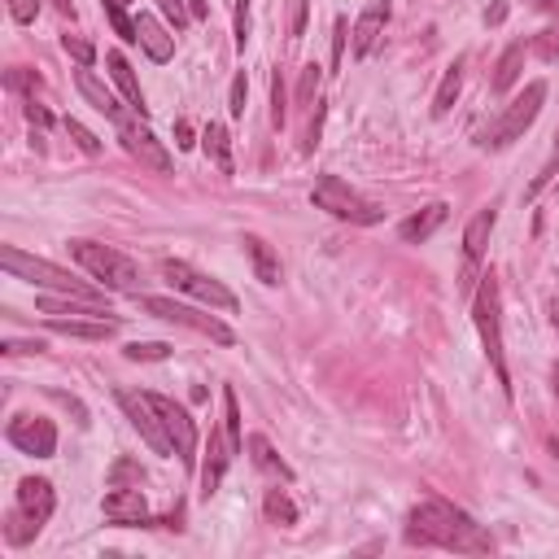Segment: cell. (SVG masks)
Listing matches in <instances>:
<instances>
[{
    "label": "cell",
    "instance_id": "1",
    "mask_svg": "<svg viewBox=\"0 0 559 559\" xmlns=\"http://www.w3.org/2000/svg\"><path fill=\"white\" fill-rule=\"evenodd\" d=\"M407 542L411 546H442V551H459V555H494L490 533H485L463 507L442 503V498H428V503L411 507Z\"/></svg>",
    "mask_w": 559,
    "mask_h": 559
},
{
    "label": "cell",
    "instance_id": "2",
    "mask_svg": "<svg viewBox=\"0 0 559 559\" xmlns=\"http://www.w3.org/2000/svg\"><path fill=\"white\" fill-rule=\"evenodd\" d=\"M0 267H5L9 276H18V280L35 284V289H49V293H62V297H83V302H97V306H105V293H97L92 284L75 280L70 271L53 267L49 258H35V254H22V249L5 245V249H0Z\"/></svg>",
    "mask_w": 559,
    "mask_h": 559
},
{
    "label": "cell",
    "instance_id": "3",
    "mask_svg": "<svg viewBox=\"0 0 559 559\" xmlns=\"http://www.w3.org/2000/svg\"><path fill=\"white\" fill-rule=\"evenodd\" d=\"M472 319H477L485 359H490L498 385L511 398V376H507V346H503V297H498V280L481 276L477 280V297H472Z\"/></svg>",
    "mask_w": 559,
    "mask_h": 559
},
{
    "label": "cell",
    "instance_id": "4",
    "mask_svg": "<svg viewBox=\"0 0 559 559\" xmlns=\"http://www.w3.org/2000/svg\"><path fill=\"white\" fill-rule=\"evenodd\" d=\"M70 258L88 271L92 280H101V289H114V293H140V263H132L127 254H118L110 245H97V241H70Z\"/></svg>",
    "mask_w": 559,
    "mask_h": 559
},
{
    "label": "cell",
    "instance_id": "5",
    "mask_svg": "<svg viewBox=\"0 0 559 559\" xmlns=\"http://www.w3.org/2000/svg\"><path fill=\"white\" fill-rule=\"evenodd\" d=\"M53 507H57V494H53V485L44 481V477L18 481L14 511H9V520H5V538H9V546H27L35 533L49 525Z\"/></svg>",
    "mask_w": 559,
    "mask_h": 559
},
{
    "label": "cell",
    "instance_id": "6",
    "mask_svg": "<svg viewBox=\"0 0 559 559\" xmlns=\"http://www.w3.org/2000/svg\"><path fill=\"white\" fill-rule=\"evenodd\" d=\"M542 101H546V83H542V79L525 83V92H520V97L511 101L490 127H485L477 145H481V149H507V145H516V140L533 127V118L542 114Z\"/></svg>",
    "mask_w": 559,
    "mask_h": 559
},
{
    "label": "cell",
    "instance_id": "7",
    "mask_svg": "<svg viewBox=\"0 0 559 559\" xmlns=\"http://www.w3.org/2000/svg\"><path fill=\"white\" fill-rule=\"evenodd\" d=\"M311 201L319 210H328L332 219H346V223H380L385 219V206H376V201H367L363 193H354V188L346 180H337V175H319Z\"/></svg>",
    "mask_w": 559,
    "mask_h": 559
},
{
    "label": "cell",
    "instance_id": "8",
    "mask_svg": "<svg viewBox=\"0 0 559 559\" xmlns=\"http://www.w3.org/2000/svg\"><path fill=\"white\" fill-rule=\"evenodd\" d=\"M136 302H140V311H149L153 319H166V324L193 328V332H201V337L219 341V346H232V341H236V332L223 324V319L201 315V311H193V306H184V302H171V297H140V293H136Z\"/></svg>",
    "mask_w": 559,
    "mask_h": 559
},
{
    "label": "cell",
    "instance_id": "9",
    "mask_svg": "<svg viewBox=\"0 0 559 559\" xmlns=\"http://www.w3.org/2000/svg\"><path fill=\"white\" fill-rule=\"evenodd\" d=\"M162 280L175 284V289L188 293V297H197V302L214 306V311H228V315L236 311V293H228L214 276H206V271L180 263V258H162Z\"/></svg>",
    "mask_w": 559,
    "mask_h": 559
},
{
    "label": "cell",
    "instance_id": "10",
    "mask_svg": "<svg viewBox=\"0 0 559 559\" xmlns=\"http://www.w3.org/2000/svg\"><path fill=\"white\" fill-rule=\"evenodd\" d=\"M145 398H149V407L158 411L166 437H171V450L180 455L184 468H193L197 463V424H193V415H188L175 398H162V394H145Z\"/></svg>",
    "mask_w": 559,
    "mask_h": 559
},
{
    "label": "cell",
    "instance_id": "11",
    "mask_svg": "<svg viewBox=\"0 0 559 559\" xmlns=\"http://www.w3.org/2000/svg\"><path fill=\"white\" fill-rule=\"evenodd\" d=\"M5 437H9V446L31 459H53V450H57V428L44 415H14Z\"/></svg>",
    "mask_w": 559,
    "mask_h": 559
},
{
    "label": "cell",
    "instance_id": "12",
    "mask_svg": "<svg viewBox=\"0 0 559 559\" xmlns=\"http://www.w3.org/2000/svg\"><path fill=\"white\" fill-rule=\"evenodd\" d=\"M494 223H498V210H481L477 219L468 223V232H463V276H459L463 293H472L481 280V258H485V245H490Z\"/></svg>",
    "mask_w": 559,
    "mask_h": 559
},
{
    "label": "cell",
    "instance_id": "13",
    "mask_svg": "<svg viewBox=\"0 0 559 559\" xmlns=\"http://www.w3.org/2000/svg\"><path fill=\"white\" fill-rule=\"evenodd\" d=\"M118 407L127 411V420L136 424V433L149 442L153 455H175V450H171V437H166V428H162V420H158V411L149 407V398H145V394H132V389H123V394H118Z\"/></svg>",
    "mask_w": 559,
    "mask_h": 559
},
{
    "label": "cell",
    "instance_id": "14",
    "mask_svg": "<svg viewBox=\"0 0 559 559\" xmlns=\"http://www.w3.org/2000/svg\"><path fill=\"white\" fill-rule=\"evenodd\" d=\"M105 520L110 525H123V529H140V525H158V520L149 516V503H145V490H127V485H114L110 494H105ZM171 529H175V520H171Z\"/></svg>",
    "mask_w": 559,
    "mask_h": 559
},
{
    "label": "cell",
    "instance_id": "15",
    "mask_svg": "<svg viewBox=\"0 0 559 559\" xmlns=\"http://www.w3.org/2000/svg\"><path fill=\"white\" fill-rule=\"evenodd\" d=\"M118 140H123V149L132 153L140 166H149V171H158V175H171V153L162 149V140L153 136L149 127L132 123V118H123V123H118Z\"/></svg>",
    "mask_w": 559,
    "mask_h": 559
},
{
    "label": "cell",
    "instance_id": "16",
    "mask_svg": "<svg viewBox=\"0 0 559 559\" xmlns=\"http://www.w3.org/2000/svg\"><path fill=\"white\" fill-rule=\"evenodd\" d=\"M232 442H228V428H214L210 433V442H206V463H201V494H214L219 490V481H223V472H228V463H232Z\"/></svg>",
    "mask_w": 559,
    "mask_h": 559
},
{
    "label": "cell",
    "instance_id": "17",
    "mask_svg": "<svg viewBox=\"0 0 559 559\" xmlns=\"http://www.w3.org/2000/svg\"><path fill=\"white\" fill-rule=\"evenodd\" d=\"M385 22H389V0H372L359 14V22H354V57H367L376 49L380 35H385Z\"/></svg>",
    "mask_w": 559,
    "mask_h": 559
},
{
    "label": "cell",
    "instance_id": "18",
    "mask_svg": "<svg viewBox=\"0 0 559 559\" xmlns=\"http://www.w3.org/2000/svg\"><path fill=\"white\" fill-rule=\"evenodd\" d=\"M49 328L62 332V337H79V341H105L118 332V319H105V315H92V319H75V315H49Z\"/></svg>",
    "mask_w": 559,
    "mask_h": 559
},
{
    "label": "cell",
    "instance_id": "19",
    "mask_svg": "<svg viewBox=\"0 0 559 559\" xmlns=\"http://www.w3.org/2000/svg\"><path fill=\"white\" fill-rule=\"evenodd\" d=\"M75 88H79V97L88 101V105H92V110H97V114L114 118V123H123V118H127V114H123V105L114 101V92L105 88V83H101L97 75H92V70H75Z\"/></svg>",
    "mask_w": 559,
    "mask_h": 559
},
{
    "label": "cell",
    "instance_id": "20",
    "mask_svg": "<svg viewBox=\"0 0 559 559\" xmlns=\"http://www.w3.org/2000/svg\"><path fill=\"white\" fill-rule=\"evenodd\" d=\"M136 40H140V49H145L153 62H171V57H175V35L166 31L153 14H140L136 18Z\"/></svg>",
    "mask_w": 559,
    "mask_h": 559
},
{
    "label": "cell",
    "instance_id": "21",
    "mask_svg": "<svg viewBox=\"0 0 559 559\" xmlns=\"http://www.w3.org/2000/svg\"><path fill=\"white\" fill-rule=\"evenodd\" d=\"M446 214H450V206H446V201H433V206H424L420 214H411V219H402V223H398V236H402V241H407V245H424L428 236H433V232L446 223Z\"/></svg>",
    "mask_w": 559,
    "mask_h": 559
},
{
    "label": "cell",
    "instance_id": "22",
    "mask_svg": "<svg viewBox=\"0 0 559 559\" xmlns=\"http://www.w3.org/2000/svg\"><path fill=\"white\" fill-rule=\"evenodd\" d=\"M105 66H110V75H114V83L123 88V97H127V105H132L136 114H145L149 105H145V92H140V79H136V70H132V62H127L123 53H105Z\"/></svg>",
    "mask_w": 559,
    "mask_h": 559
},
{
    "label": "cell",
    "instance_id": "23",
    "mask_svg": "<svg viewBox=\"0 0 559 559\" xmlns=\"http://www.w3.org/2000/svg\"><path fill=\"white\" fill-rule=\"evenodd\" d=\"M245 446H249V459H254V468H258V472H267V477H276V481H284V485L293 481V468L276 455V446H271L263 433H254Z\"/></svg>",
    "mask_w": 559,
    "mask_h": 559
},
{
    "label": "cell",
    "instance_id": "24",
    "mask_svg": "<svg viewBox=\"0 0 559 559\" xmlns=\"http://www.w3.org/2000/svg\"><path fill=\"white\" fill-rule=\"evenodd\" d=\"M241 245H245L249 263H254V276L263 280V284H280V258H276V249H271L263 236H241Z\"/></svg>",
    "mask_w": 559,
    "mask_h": 559
},
{
    "label": "cell",
    "instance_id": "25",
    "mask_svg": "<svg viewBox=\"0 0 559 559\" xmlns=\"http://www.w3.org/2000/svg\"><path fill=\"white\" fill-rule=\"evenodd\" d=\"M525 53H529V44H525V40H516V44H507V49H503V57H498V66H494V79H490V88H494V92L516 88L520 70H525Z\"/></svg>",
    "mask_w": 559,
    "mask_h": 559
},
{
    "label": "cell",
    "instance_id": "26",
    "mask_svg": "<svg viewBox=\"0 0 559 559\" xmlns=\"http://www.w3.org/2000/svg\"><path fill=\"white\" fill-rule=\"evenodd\" d=\"M201 149H206V158L219 166L223 175H232V136L223 123H210L206 132H201Z\"/></svg>",
    "mask_w": 559,
    "mask_h": 559
},
{
    "label": "cell",
    "instance_id": "27",
    "mask_svg": "<svg viewBox=\"0 0 559 559\" xmlns=\"http://www.w3.org/2000/svg\"><path fill=\"white\" fill-rule=\"evenodd\" d=\"M459 88H463V57H455V62L446 66L442 88H437V97H433V118H446L450 114V105H455Z\"/></svg>",
    "mask_w": 559,
    "mask_h": 559
},
{
    "label": "cell",
    "instance_id": "28",
    "mask_svg": "<svg viewBox=\"0 0 559 559\" xmlns=\"http://www.w3.org/2000/svg\"><path fill=\"white\" fill-rule=\"evenodd\" d=\"M263 511H267L271 525H297V507H293V498L284 494V490H267Z\"/></svg>",
    "mask_w": 559,
    "mask_h": 559
},
{
    "label": "cell",
    "instance_id": "29",
    "mask_svg": "<svg viewBox=\"0 0 559 559\" xmlns=\"http://www.w3.org/2000/svg\"><path fill=\"white\" fill-rule=\"evenodd\" d=\"M101 5H105V18H110V27H114L118 40H123V44H140L136 40V22L127 18V5H118V0H101Z\"/></svg>",
    "mask_w": 559,
    "mask_h": 559
},
{
    "label": "cell",
    "instance_id": "30",
    "mask_svg": "<svg viewBox=\"0 0 559 559\" xmlns=\"http://www.w3.org/2000/svg\"><path fill=\"white\" fill-rule=\"evenodd\" d=\"M223 428H228L232 450L241 455V450H245V437H241V407H236V394H232V389H223Z\"/></svg>",
    "mask_w": 559,
    "mask_h": 559
},
{
    "label": "cell",
    "instance_id": "31",
    "mask_svg": "<svg viewBox=\"0 0 559 559\" xmlns=\"http://www.w3.org/2000/svg\"><path fill=\"white\" fill-rule=\"evenodd\" d=\"M123 354L132 363H158V359H171V346L166 341H132Z\"/></svg>",
    "mask_w": 559,
    "mask_h": 559
},
{
    "label": "cell",
    "instance_id": "32",
    "mask_svg": "<svg viewBox=\"0 0 559 559\" xmlns=\"http://www.w3.org/2000/svg\"><path fill=\"white\" fill-rule=\"evenodd\" d=\"M66 132H70V140H75V145H79L83 153H88V158H101V149H105V145L88 132V127L79 123V118H66Z\"/></svg>",
    "mask_w": 559,
    "mask_h": 559
},
{
    "label": "cell",
    "instance_id": "33",
    "mask_svg": "<svg viewBox=\"0 0 559 559\" xmlns=\"http://www.w3.org/2000/svg\"><path fill=\"white\" fill-rule=\"evenodd\" d=\"M529 49L533 53H538L542 57V62H559V27H546L542 35H533V44H529Z\"/></svg>",
    "mask_w": 559,
    "mask_h": 559
},
{
    "label": "cell",
    "instance_id": "34",
    "mask_svg": "<svg viewBox=\"0 0 559 559\" xmlns=\"http://www.w3.org/2000/svg\"><path fill=\"white\" fill-rule=\"evenodd\" d=\"M315 92H319V66H302V83H297V105L302 110H311V101H315Z\"/></svg>",
    "mask_w": 559,
    "mask_h": 559
},
{
    "label": "cell",
    "instance_id": "35",
    "mask_svg": "<svg viewBox=\"0 0 559 559\" xmlns=\"http://www.w3.org/2000/svg\"><path fill=\"white\" fill-rule=\"evenodd\" d=\"M62 49H66L70 57H75L79 66H92V62H97V49H92V44L83 40V35H62Z\"/></svg>",
    "mask_w": 559,
    "mask_h": 559
},
{
    "label": "cell",
    "instance_id": "36",
    "mask_svg": "<svg viewBox=\"0 0 559 559\" xmlns=\"http://www.w3.org/2000/svg\"><path fill=\"white\" fill-rule=\"evenodd\" d=\"M5 83L14 92H31V97H35V88H40V75H35V70H27V66H14V70H5Z\"/></svg>",
    "mask_w": 559,
    "mask_h": 559
},
{
    "label": "cell",
    "instance_id": "37",
    "mask_svg": "<svg viewBox=\"0 0 559 559\" xmlns=\"http://www.w3.org/2000/svg\"><path fill=\"white\" fill-rule=\"evenodd\" d=\"M245 101H249V79H245V70L232 79V92H228V114L232 118H245Z\"/></svg>",
    "mask_w": 559,
    "mask_h": 559
},
{
    "label": "cell",
    "instance_id": "38",
    "mask_svg": "<svg viewBox=\"0 0 559 559\" xmlns=\"http://www.w3.org/2000/svg\"><path fill=\"white\" fill-rule=\"evenodd\" d=\"M271 123H276V127L289 123V101H284V83H280V75L271 79Z\"/></svg>",
    "mask_w": 559,
    "mask_h": 559
},
{
    "label": "cell",
    "instance_id": "39",
    "mask_svg": "<svg viewBox=\"0 0 559 559\" xmlns=\"http://www.w3.org/2000/svg\"><path fill=\"white\" fill-rule=\"evenodd\" d=\"M555 171H559V136H555V149H551V158H546V166H542V175H538V180L529 184V197H538L542 188H546V184L555 180Z\"/></svg>",
    "mask_w": 559,
    "mask_h": 559
},
{
    "label": "cell",
    "instance_id": "40",
    "mask_svg": "<svg viewBox=\"0 0 559 559\" xmlns=\"http://www.w3.org/2000/svg\"><path fill=\"white\" fill-rule=\"evenodd\" d=\"M35 14H40V0H9V18L22 22V27L35 22Z\"/></svg>",
    "mask_w": 559,
    "mask_h": 559
},
{
    "label": "cell",
    "instance_id": "41",
    "mask_svg": "<svg viewBox=\"0 0 559 559\" xmlns=\"http://www.w3.org/2000/svg\"><path fill=\"white\" fill-rule=\"evenodd\" d=\"M158 9H162V18L171 22L175 31H180L184 22H188V9H184V0H158Z\"/></svg>",
    "mask_w": 559,
    "mask_h": 559
},
{
    "label": "cell",
    "instance_id": "42",
    "mask_svg": "<svg viewBox=\"0 0 559 559\" xmlns=\"http://www.w3.org/2000/svg\"><path fill=\"white\" fill-rule=\"evenodd\" d=\"M249 40V0H236V49H245Z\"/></svg>",
    "mask_w": 559,
    "mask_h": 559
},
{
    "label": "cell",
    "instance_id": "43",
    "mask_svg": "<svg viewBox=\"0 0 559 559\" xmlns=\"http://www.w3.org/2000/svg\"><path fill=\"white\" fill-rule=\"evenodd\" d=\"M27 123H31V127H44V132H49V127H53V114L44 110V105H35V97H31V101H27Z\"/></svg>",
    "mask_w": 559,
    "mask_h": 559
},
{
    "label": "cell",
    "instance_id": "44",
    "mask_svg": "<svg viewBox=\"0 0 559 559\" xmlns=\"http://www.w3.org/2000/svg\"><path fill=\"white\" fill-rule=\"evenodd\" d=\"M123 481H145V472H140L136 468V463H118V468H114V485H123Z\"/></svg>",
    "mask_w": 559,
    "mask_h": 559
},
{
    "label": "cell",
    "instance_id": "45",
    "mask_svg": "<svg viewBox=\"0 0 559 559\" xmlns=\"http://www.w3.org/2000/svg\"><path fill=\"white\" fill-rule=\"evenodd\" d=\"M302 31H306V0H293V22H289V35L297 40Z\"/></svg>",
    "mask_w": 559,
    "mask_h": 559
},
{
    "label": "cell",
    "instance_id": "46",
    "mask_svg": "<svg viewBox=\"0 0 559 559\" xmlns=\"http://www.w3.org/2000/svg\"><path fill=\"white\" fill-rule=\"evenodd\" d=\"M175 145L180 149H193L197 140H193V123H188V118H180V123H175Z\"/></svg>",
    "mask_w": 559,
    "mask_h": 559
},
{
    "label": "cell",
    "instance_id": "47",
    "mask_svg": "<svg viewBox=\"0 0 559 559\" xmlns=\"http://www.w3.org/2000/svg\"><path fill=\"white\" fill-rule=\"evenodd\" d=\"M341 53H346V18H337V27H332V57L341 62Z\"/></svg>",
    "mask_w": 559,
    "mask_h": 559
},
{
    "label": "cell",
    "instance_id": "48",
    "mask_svg": "<svg viewBox=\"0 0 559 559\" xmlns=\"http://www.w3.org/2000/svg\"><path fill=\"white\" fill-rule=\"evenodd\" d=\"M40 341H5V354H40Z\"/></svg>",
    "mask_w": 559,
    "mask_h": 559
},
{
    "label": "cell",
    "instance_id": "49",
    "mask_svg": "<svg viewBox=\"0 0 559 559\" xmlns=\"http://www.w3.org/2000/svg\"><path fill=\"white\" fill-rule=\"evenodd\" d=\"M503 18H507V5H503V0L485 9V22H490V27H498V22H503Z\"/></svg>",
    "mask_w": 559,
    "mask_h": 559
},
{
    "label": "cell",
    "instance_id": "50",
    "mask_svg": "<svg viewBox=\"0 0 559 559\" xmlns=\"http://www.w3.org/2000/svg\"><path fill=\"white\" fill-rule=\"evenodd\" d=\"M188 14H193V18H206L210 5H206V0H188Z\"/></svg>",
    "mask_w": 559,
    "mask_h": 559
},
{
    "label": "cell",
    "instance_id": "51",
    "mask_svg": "<svg viewBox=\"0 0 559 559\" xmlns=\"http://www.w3.org/2000/svg\"><path fill=\"white\" fill-rule=\"evenodd\" d=\"M53 5H57V14H62V18L75 22V5H70V0H53Z\"/></svg>",
    "mask_w": 559,
    "mask_h": 559
},
{
    "label": "cell",
    "instance_id": "52",
    "mask_svg": "<svg viewBox=\"0 0 559 559\" xmlns=\"http://www.w3.org/2000/svg\"><path fill=\"white\" fill-rule=\"evenodd\" d=\"M551 324H555V332H559V297L551 302Z\"/></svg>",
    "mask_w": 559,
    "mask_h": 559
},
{
    "label": "cell",
    "instance_id": "53",
    "mask_svg": "<svg viewBox=\"0 0 559 559\" xmlns=\"http://www.w3.org/2000/svg\"><path fill=\"white\" fill-rule=\"evenodd\" d=\"M546 446H551V455H555V463H559V442H555V437H551V442H546Z\"/></svg>",
    "mask_w": 559,
    "mask_h": 559
},
{
    "label": "cell",
    "instance_id": "54",
    "mask_svg": "<svg viewBox=\"0 0 559 559\" xmlns=\"http://www.w3.org/2000/svg\"><path fill=\"white\" fill-rule=\"evenodd\" d=\"M555 398H559V367H555Z\"/></svg>",
    "mask_w": 559,
    "mask_h": 559
},
{
    "label": "cell",
    "instance_id": "55",
    "mask_svg": "<svg viewBox=\"0 0 559 559\" xmlns=\"http://www.w3.org/2000/svg\"><path fill=\"white\" fill-rule=\"evenodd\" d=\"M118 5H132V0H118Z\"/></svg>",
    "mask_w": 559,
    "mask_h": 559
}]
</instances>
